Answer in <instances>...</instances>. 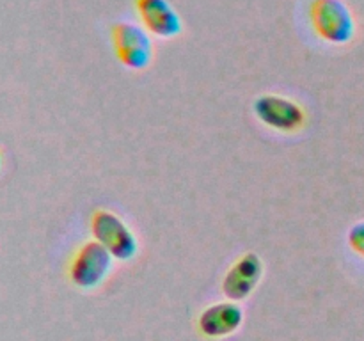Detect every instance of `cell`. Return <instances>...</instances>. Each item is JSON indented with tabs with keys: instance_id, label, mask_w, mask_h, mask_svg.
Instances as JSON below:
<instances>
[{
	"instance_id": "6",
	"label": "cell",
	"mask_w": 364,
	"mask_h": 341,
	"mask_svg": "<svg viewBox=\"0 0 364 341\" xmlns=\"http://www.w3.org/2000/svg\"><path fill=\"white\" fill-rule=\"evenodd\" d=\"M135 11L146 31L159 38H176L183 31L178 11L169 0H134Z\"/></svg>"
},
{
	"instance_id": "5",
	"label": "cell",
	"mask_w": 364,
	"mask_h": 341,
	"mask_svg": "<svg viewBox=\"0 0 364 341\" xmlns=\"http://www.w3.org/2000/svg\"><path fill=\"white\" fill-rule=\"evenodd\" d=\"M255 114L265 126L291 134L304 126L306 112L297 102L279 94H263L255 102Z\"/></svg>"
},
{
	"instance_id": "4",
	"label": "cell",
	"mask_w": 364,
	"mask_h": 341,
	"mask_svg": "<svg viewBox=\"0 0 364 341\" xmlns=\"http://www.w3.org/2000/svg\"><path fill=\"white\" fill-rule=\"evenodd\" d=\"M112 266L114 256L100 242H85L71 258L70 279L75 286L92 290L109 277Z\"/></svg>"
},
{
	"instance_id": "9",
	"label": "cell",
	"mask_w": 364,
	"mask_h": 341,
	"mask_svg": "<svg viewBox=\"0 0 364 341\" xmlns=\"http://www.w3.org/2000/svg\"><path fill=\"white\" fill-rule=\"evenodd\" d=\"M348 245L352 247V251H355L364 258V222H358L350 227V231H348Z\"/></svg>"
},
{
	"instance_id": "7",
	"label": "cell",
	"mask_w": 364,
	"mask_h": 341,
	"mask_svg": "<svg viewBox=\"0 0 364 341\" xmlns=\"http://www.w3.org/2000/svg\"><path fill=\"white\" fill-rule=\"evenodd\" d=\"M263 274V263L252 252L240 256L237 261L228 270L226 277L223 281V291L231 301H242L249 297L258 286Z\"/></svg>"
},
{
	"instance_id": "1",
	"label": "cell",
	"mask_w": 364,
	"mask_h": 341,
	"mask_svg": "<svg viewBox=\"0 0 364 341\" xmlns=\"http://www.w3.org/2000/svg\"><path fill=\"white\" fill-rule=\"evenodd\" d=\"M309 18L320 39L331 45H347L355 38V20L343 0H313Z\"/></svg>"
},
{
	"instance_id": "2",
	"label": "cell",
	"mask_w": 364,
	"mask_h": 341,
	"mask_svg": "<svg viewBox=\"0 0 364 341\" xmlns=\"http://www.w3.org/2000/svg\"><path fill=\"white\" fill-rule=\"evenodd\" d=\"M91 233L114 259L130 261L139 252V240L127 222L109 210H96L91 217Z\"/></svg>"
},
{
	"instance_id": "8",
	"label": "cell",
	"mask_w": 364,
	"mask_h": 341,
	"mask_svg": "<svg viewBox=\"0 0 364 341\" xmlns=\"http://www.w3.org/2000/svg\"><path fill=\"white\" fill-rule=\"evenodd\" d=\"M244 313L235 302H217L201 313L198 320L199 330L206 337L219 340L233 334L242 325Z\"/></svg>"
},
{
	"instance_id": "3",
	"label": "cell",
	"mask_w": 364,
	"mask_h": 341,
	"mask_svg": "<svg viewBox=\"0 0 364 341\" xmlns=\"http://www.w3.org/2000/svg\"><path fill=\"white\" fill-rule=\"evenodd\" d=\"M112 46L121 64L134 71H142L151 64L155 46L151 34L132 21H117L112 25Z\"/></svg>"
}]
</instances>
